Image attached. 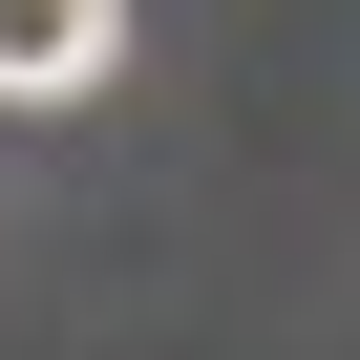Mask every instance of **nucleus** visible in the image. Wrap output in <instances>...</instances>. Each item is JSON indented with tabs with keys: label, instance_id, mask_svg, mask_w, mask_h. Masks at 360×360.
<instances>
[{
	"label": "nucleus",
	"instance_id": "1",
	"mask_svg": "<svg viewBox=\"0 0 360 360\" xmlns=\"http://www.w3.org/2000/svg\"><path fill=\"white\" fill-rule=\"evenodd\" d=\"M127 64V0H0V106H85Z\"/></svg>",
	"mask_w": 360,
	"mask_h": 360
}]
</instances>
